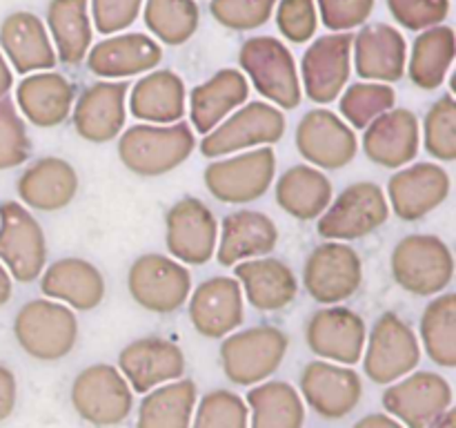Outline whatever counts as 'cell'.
Returning <instances> with one entry per match:
<instances>
[{"mask_svg":"<svg viewBox=\"0 0 456 428\" xmlns=\"http://www.w3.org/2000/svg\"><path fill=\"white\" fill-rule=\"evenodd\" d=\"M196 150V136L190 123L132 125L118 138V159L141 178H159L181 168Z\"/></svg>","mask_w":456,"mask_h":428,"instance_id":"cell-1","label":"cell"},{"mask_svg":"<svg viewBox=\"0 0 456 428\" xmlns=\"http://www.w3.org/2000/svg\"><path fill=\"white\" fill-rule=\"evenodd\" d=\"M390 270L396 285L417 297H436L454 279V254L436 235H408L395 245Z\"/></svg>","mask_w":456,"mask_h":428,"instance_id":"cell-2","label":"cell"},{"mask_svg":"<svg viewBox=\"0 0 456 428\" xmlns=\"http://www.w3.org/2000/svg\"><path fill=\"white\" fill-rule=\"evenodd\" d=\"M239 65L256 92L279 110L301 105L303 89L292 52L274 36H252L239 52Z\"/></svg>","mask_w":456,"mask_h":428,"instance_id":"cell-3","label":"cell"},{"mask_svg":"<svg viewBox=\"0 0 456 428\" xmlns=\"http://www.w3.org/2000/svg\"><path fill=\"white\" fill-rule=\"evenodd\" d=\"M78 319L65 303L31 299L13 319L18 346L36 361H58L69 355L78 342Z\"/></svg>","mask_w":456,"mask_h":428,"instance_id":"cell-4","label":"cell"},{"mask_svg":"<svg viewBox=\"0 0 456 428\" xmlns=\"http://www.w3.org/2000/svg\"><path fill=\"white\" fill-rule=\"evenodd\" d=\"M289 339L270 324L232 333L221 343V368L236 386H256L267 382L283 364Z\"/></svg>","mask_w":456,"mask_h":428,"instance_id":"cell-5","label":"cell"},{"mask_svg":"<svg viewBox=\"0 0 456 428\" xmlns=\"http://www.w3.org/2000/svg\"><path fill=\"white\" fill-rule=\"evenodd\" d=\"M288 120L272 103L252 101L232 111L221 125L205 134L199 150L205 159H223L254 147L274 145L285 136Z\"/></svg>","mask_w":456,"mask_h":428,"instance_id":"cell-6","label":"cell"},{"mask_svg":"<svg viewBox=\"0 0 456 428\" xmlns=\"http://www.w3.org/2000/svg\"><path fill=\"white\" fill-rule=\"evenodd\" d=\"M71 406L94 428H116L132 415L134 391L111 364H92L71 382Z\"/></svg>","mask_w":456,"mask_h":428,"instance_id":"cell-7","label":"cell"},{"mask_svg":"<svg viewBox=\"0 0 456 428\" xmlns=\"http://www.w3.org/2000/svg\"><path fill=\"white\" fill-rule=\"evenodd\" d=\"M361 361L370 382L390 386L417 370L421 361V343L408 321L401 319L396 312H383L365 339Z\"/></svg>","mask_w":456,"mask_h":428,"instance_id":"cell-8","label":"cell"},{"mask_svg":"<svg viewBox=\"0 0 456 428\" xmlns=\"http://www.w3.org/2000/svg\"><path fill=\"white\" fill-rule=\"evenodd\" d=\"M276 177L274 147H254L221 160H212L203 172L209 194L221 203L243 205L261 199Z\"/></svg>","mask_w":456,"mask_h":428,"instance_id":"cell-9","label":"cell"},{"mask_svg":"<svg viewBox=\"0 0 456 428\" xmlns=\"http://www.w3.org/2000/svg\"><path fill=\"white\" fill-rule=\"evenodd\" d=\"M390 214L383 187L372 181H359L347 185L328 205V210L319 217L316 232L325 241L347 243L377 232L386 226Z\"/></svg>","mask_w":456,"mask_h":428,"instance_id":"cell-10","label":"cell"},{"mask_svg":"<svg viewBox=\"0 0 456 428\" xmlns=\"http://www.w3.org/2000/svg\"><path fill=\"white\" fill-rule=\"evenodd\" d=\"M129 297L142 310L154 315H172L191 292V275L183 263L167 254H141L127 272Z\"/></svg>","mask_w":456,"mask_h":428,"instance_id":"cell-11","label":"cell"},{"mask_svg":"<svg viewBox=\"0 0 456 428\" xmlns=\"http://www.w3.org/2000/svg\"><path fill=\"white\" fill-rule=\"evenodd\" d=\"M0 263L18 284L40 279L47 268L43 226L20 201L0 203Z\"/></svg>","mask_w":456,"mask_h":428,"instance_id":"cell-12","label":"cell"},{"mask_svg":"<svg viewBox=\"0 0 456 428\" xmlns=\"http://www.w3.org/2000/svg\"><path fill=\"white\" fill-rule=\"evenodd\" d=\"M363 261L352 245L325 241L316 245L303 266V285L316 303L338 306L359 292Z\"/></svg>","mask_w":456,"mask_h":428,"instance_id":"cell-13","label":"cell"},{"mask_svg":"<svg viewBox=\"0 0 456 428\" xmlns=\"http://www.w3.org/2000/svg\"><path fill=\"white\" fill-rule=\"evenodd\" d=\"M454 392L448 379L430 370H414L390 383L381 404L403 428H426L452 408Z\"/></svg>","mask_w":456,"mask_h":428,"instance_id":"cell-14","label":"cell"},{"mask_svg":"<svg viewBox=\"0 0 456 428\" xmlns=\"http://www.w3.org/2000/svg\"><path fill=\"white\" fill-rule=\"evenodd\" d=\"M218 221L196 196L176 201L165 214V245L183 266H205L216 252Z\"/></svg>","mask_w":456,"mask_h":428,"instance_id":"cell-15","label":"cell"},{"mask_svg":"<svg viewBox=\"0 0 456 428\" xmlns=\"http://www.w3.org/2000/svg\"><path fill=\"white\" fill-rule=\"evenodd\" d=\"M298 154L307 165L316 169H341L354 160L359 152V138L354 129L325 107H314L307 111L297 125Z\"/></svg>","mask_w":456,"mask_h":428,"instance_id":"cell-16","label":"cell"},{"mask_svg":"<svg viewBox=\"0 0 456 428\" xmlns=\"http://www.w3.org/2000/svg\"><path fill=\"white\" fill-rule=\"evenodd\" d=\"M298 395L319 417L343 419L361 404L363 379L350 366L312 359L298 379Z\"/></svg>","mask_w":456,"mask_h":428,"instance_id":"cell-17","label":"cell"},{"mask_svg":"<svg viewBox=\"0 0 456 428\" xmlns=\"http://www.w3.org/2000/svg\"><path fill=\"white\" fill-rule=\"evenodd\" d=\"M368 325L346 306H325L305 324V343L312 355L341 366L359 364L365 350Z\"/></svg>","mask_w":456,"mask_h":428,"instance_id":"cell-18","label":"cell"},{"mask_svg":"<svg viewBox=\"0 0 456 428\" xmlns=\"http://www.w3.org/2000/svg\"><path fill=\"white\" fill-rule=\"evenodd\" d=\"M452 181L445 168L432 160L401 168L387 181V205L401 221H421L448 201Z\"/></svg>","mask_w":456,"mask_h":428,"instance_id":"cell-19","label":"cell"},{"mask_svg":"<svg viewBox=\"0 0 456 428\" xmlns=\"http://www.w3.org/2000/svg\"><path fill=\"white\" fill-rule=\"evenodd\" d=\"M352 74V36L328 34L305 49L301 61V89L310 101L330 105L341 96Z\"/></svg>","mask_w":456,"mask_h":428,"instance_id":"cell-20","label":"cell"},{"mask_svg":"<svg viewBox=\"0 0 456 428\" xmlns=\"http://www.w3.org/2000/svg\"><path fill=\"white\" fill-rule=\"evenodd\" d=\"M116 368L134 392L145 395L163 383L183 379L187 361L178 343L163 337H142L120 350Z\"/></svg>","mask_w":456,"mask_h":428,"instance_id":"cell-21","label":"cell"},{"mask_svg":"<svg viewBox=\"0 0 456 428\" xmlns=\"http://www.w3.org/2000/svg\"><path fill=\"white\" fill-rule=\"evenodd\" d=\"M129 83L125 80H101L83 89L71 107V125L83 141L102 145L123 132L127 119Z\"/></svg>","mask_w":456,"mask_h":428,"instance_id":"cell-22","label":"cell"},{"mask_svg":"<svg viewBox=\"0 0 456 428\" xmlns=\"http://www.w3.org/2000/svg\"><path fill=\"white\" fill-rule=\"evenodd\" d=\"M191 325L205 339H225L245 319L243 290L234 276H212L190 292Z\"/></svg>","mask_w":456,"mask_h":428,"instance_id":"cell-23","label":"cell"},{"mask_svg":"<svg viewBox=\"0 0 456 428\" xmlns=\"http://www.w3.org/2000/svg\"><path fill=\"white\" fill-rule=\"evenodd\" d=\"M405 62L408 43L396 27L374 22L352 36V65L365 83H396L403 78Z\"/></svg>","mask_w":456,"mask_h":428,"instance_id":"cell-24","label":"cell"},{"mask_svg":"<svg viewBox=\"0 0 456 428\" xmlns=\"http://www.w3.org/2000/svg\"><path fill=\"white\" fill-rule=\"evenodd\" d=\"M421 147V123L412 110L392 107L365 128L363 152L368 160L387 169L412 163Z\"/></svg>","mask_w":456,"mask_h":428,"instance_id":"cell-25","label":"cell"},{"mask_svg":"<svg viewBox=\"0 0 456 428\" xmlns=\"http://www.w3.org/2000/svg\"><path fill=\"white\" fill-rule=\"evenodd\" d=\"M80 187L78 172L61 156H43L22 169L16 192L27 210L61 212L76 199Z\"/></svg>","mask_w":456,"mask_h":428,"instance_id":"cell-26","label":"cell"},{"mask_svg":"<svg viewBox=\"0 0 456 428\" xmlns=\"http://www.w3.org/2000/svg\"><path fill=\"white\" fill-rule=\"evenodd\" d=\"M105 276L92 261L65 257L47 266L40 275V292L45 299L65 303L71 310L89 312L105 299Z\"/></svg>","mask_w":456,"mask_h":428,"instance_id":"cell-27","label":"cell"},{"mask_svg":"<svg viewBox=\"0 0 456 428\" xmlns=\"http://www.w3.org/2000/svg\"><path fill=\"white\" fill-rule=\"evenodd\" d=\"M216 261L225 268L249 259L267 257L279 243V227L274 218L256 210H236L227 214L218 230Z\"/></svg>","mask_w":456,"mask_h":428,"instance_id":"cell-28","label":"cell"},{"mask_svg":"<svg viewBox=\"0 0 456 428\" xmlns=\"http://www.w3.org/2000/svg\"><path fill=\"white\" fill-rule=\"evenodd\" d=\"M76 87L65 74L36 71L16 87V107L22 119L36 128H58L71 116Z\"/></svg>","mask_w":456,"mask_h":428,"instance_id":"cell-29","label":"cell"},{"mask_svg":"<svg viewBox=\"0 0 456 428\" xmlns=\"http://www.w3.org/2000/svg\"><path fill=\"white\" fill-rule=\"evenodd\" d=\"M0 47L13 71H52L58 58L43 18L31 12H13L0 25Z\"/></svg>","mask_w":456,"mask_h":428,"instance_id":"cell-30","label":"cell"},{"mask_svg":"<svg viewBox=\"0 0 456 428\" xmlns=\"http://www.w3.org/2000/svg\"><path fill=\"white\" fill-rule=\"evenodd\" d=\"M163 61V47L151 36L118 34L94 45L85 56L87 70L101 78H129L145 74Z\"/></svg>","mask_w":456,"mask_h":428,"instance_id":"cell-31","label":"cell"},{"mask_svg":"<svg viewBox=\"0 0 456 428\" xmlns=\"http://www.w3.org/2000/svg\"><path fill=\"white\" fill-rule=\"evenodd\" d=\"M234 279L240 284L245 301L261 312L285 310L298 294L294 270L274 257H258L236 263Z\"/></svg>","mask_w":456,"mask_h":428,"instance_id":"cell-32","label":"cell"},{"mask_svg":"<svg viewBox=\"0 0 456 428\" xmlns=\"http://www.w3.org/2000/svg\"><path fill=\"white\" fill-rule=\"evenodd\" d=\"M249 80L243 71L227 67L218 70L212 78L196 85L190 92V120L199 134H209L232 111L248 103Z\"/></svg>","mask_w":456,"mask_h":428,"instance_id":"cell-33","label":"cell"},{"mask_svg":"<svg viewBox=\"0 0 456 428\" xmlns=\"http://www.w3.org/2000/svg\"><path fill=\"white\" fill-rule=\"evenodd\" d=\"M187 110V89L172 70L150 71L129 87V111L136 120L150 125H174Z\"/></svg>","mask_w":456,"mask_h":428,"instance_id":"cell-34","label":"cell"},{"mask_svg":"<svg viewBox=\"0 0 456 428\" xmlns=\"http://www.w3.org/2000/svg\"><path fill=\"white\" fill-rule=\"evenodd\" d=\"M334 185L321 169L307 163L292 165L274 187L276 205L297 221H314L332 203Z\"/></svg>","mask_w":456,"mask_h":428,"instance_id":"cell-35","label":"cell"},{"mask_svg":"<svg viewBox=\"0 0 456 428\" xmlns=\"http://www.w3.org/2000/svg\"><path fill=\"white\" fill-rule=\"evenodd\" d=\"M56 58L65 65H78L92 49L94 27L89 0H49L47 25Z\"/></svg>","mask_w":456,"mask_h":428,"instance_id":"cell-36","label":"cell"},{"mask_svg":"<svg viewBox=\"0 0 456 428\" xmlns=\"http://www.w3.org/2000/svg\"><path fill=\"white\" fill-rule=\"evenodd\" d=\"M454 54L456 38L450 25L419 31L412 43L410 61L405 62V71L419 89L435 92L445 83V76L454 62Z\"/></svg>","mask_w":456,"mask_h":428,"instance_id":"cell-37","label":"cell"},{"mask_svg":"<svg viewBox=\"0 0 456 428\" xmlns=\"http://www.w3.org/2000/svg\"><path fill=\"white\" fill-rule=\"evenodd\" d=\"M249 408L248 428H303L305 404L297 388L281 379H267L245 395Z\"/></svg>","mask_w":456,"mask_h":428,"instance_id":"cell-38","label":"cell"},{"mask_svg":"<svg viewBox=\"0 0 456 428\" xmlns=\"http://www.w3.org/2000/svg\"><path fill=\"white\" fill-rule=\"evenodd\" d=\"M199 388L183 377L145 392L138 404L136 428H190Z\"/></svg>","mask_w":456,"mask_h":428,"instance_id":"cell-39","label":"cell"},{"mask_svg":"<svg viewBox=\"0 0 456 428\" xmlns=\"http://www.w3.org/2000/svg\"><path fill=\"white\" fill-rule=\"evenodd\" d=\"M421 346L439 368L456 366V294H436L421 312L419 321Z\"/></svg>","mask_w":456,"mask_h":428,"instance_id":"cell-40","label":"cell"},{"mask_svg":"<svg viewBox=\"0 0 456 428\" xmlns=\"http://www.w3.org/2000/svg\"><path fill=\"white\" fill-rule=\"evenodd\" d=\"M142 18L154 38L178 47L194 38L200 12L196 0H145Z\"/></svg>","mask_w":456,"mask_h":428,"instance_id":"cell-41","label":"cell"},{"mask_svg":"<svg viewBox=\"0 0 456 428\" xmlns=\"http://www.w3.org/2000/svg\"><path fill=\"white\" fill-rule=\"evenodd\" d=\"M396 103V92L386 83H354L341 92L338 110L352 129H365L374 119L390 111Z\"/></svg>","mask_w":456,"mask_h":428,"instance_id":"cell-42","label":"cell"},{"mask_svg":"<svg viewBox=\"0 0 456 428\" xmlns=\"http://www.w3.org/2000/svg\"><path fill=\"white\" fill-rule=\"evenodd\" d=\"M423 147L428 154L444 163L456 160V101L452 92H445L423 119Z\"/></svg>","mask_w":456,"mask_h":428,"instance_id":"cell-43","label":"cell"},{"mask_svg":"<svg viewBox=\"0 0 456 428\" xmlns=\"http://www.w3.org/2000/svg\"><path fill=\"white\" fill-rule=\"evenodd\" d=\"M249 408L236 392L216 388L196 401L190 428H248Z\"/></svg>","mask_w":456,"mask_h":428,"instance_id":"cell-44","label":"cell"},{"mask_svg":"<svg viewBox=\"0 0 456 428\" xmlns=\"http://www.w3.org/2000/svg\"><path fill=\"white\" fill-rule=\"evenodd\" d=\"M31 154V141L25 119L12 98H0V169L25 163Z\"/></svg>","mask_w":456,"mask_h":428,"instance_id":"cell-45","label":"cell"},{"mask_svg":"<svg viewBox=\"0 0 456 428\" xmlns=\"http://www.w3.org/2000/svg\"><path fill=\"white\" fill-rule=\"evenodd\" d=\"M279 0H209V13L232 31H252L265 25Z\"/></svg>","mask_w":456,"mask_h":428,"instance_id":"cell-46","label":"cell"},{"mask_svg":"<svg viewBox=\"0 0 456 428\" xmlns=\"http://www.w3.org/2000/svg\"><path fill=\"white\" fill-rule=\"evenodd\" d=\"M392 18L403 29L426 31L444 25L450 13V0H386Z\"/></svg>","mask_w":456,"mask_h":428,"instance_id":"cell-47","label":"cell"},{"mask_svg":"<svg viewBox=\"0 0 456 428\" xmlns=\"http://www.w3.org/2000/svg\"><path fill=\"white\" fill-rule=\"evenodd\" d=\"M276 27L289 43H307L319 27V12L314 0H281L276 3Z\"/></svg>","mask_w":456,"mask_h":428,"instance_id":"cell-48","label":"cell"},{"mask_svg":"<svg viewBox=\"0 0 456 428\" xmlns=\"http://www.w3.org/2000/svg\"><path fill=\"white\" fill-rule=\"evenodd\" d=\"M319 18L334 34H347L354 27H363L372 16L377 0H314Z\"/></svg>","mask_w":456,"mask_h":428,"instance_id":"cell-49","label":"cell"},{"mask_svg":"<svg viewBox=\"0 0 456 428\" xmlns=\"http://www.w3.org/2000/svg\"><path fill=\"white\" fill-rule=\"evenodd\" d=\"M145 0H89L92 22L102 36L118 34L132 27Z\"/></svg>","mask_w":456,"mask_h":428,"instance_id":"cell-50","label":"cell"},{"mask_svg":"<svg viewBox=\"0 0 456 428\" xmlns=\"http://www.w3.org/2000/svg\"><path fill=\"white\" fill-rule=\"evenodd\" d=\"M13 406H16V374L7 366H0V422L13 413Z\"/></svg>","mask_w":456,"mask_h":428,"instance_id":"cell-51","label":"cell"},{"mask_svg":"<svg viewBox=\"0 0 456 428\" xmlns=\"http://www.w3.org/2000/svg\"><path fill=\"white\" fill-rule=\"evenodd\" d=\"M352 428H403L395 417L387 413H370L361 417Z\"/></svg>","mask_w":456,"mask_h":428,"instance_id":"cell-52","label":"cell"},{"mask_svg":"<svg viewBox=\"0 0 456 428\" xmlns=\"http://www.w3.org/2000/svg\"><path fill=\"white\" fill-rule=\"evenodd\" d=\"M12 294H13V279L9 276L7 268L0 263V308H3L4 303H9Z\"/></svg>","mask_w":456,"mask_h":428,"instance_id":"cell-53","label":"cell"},{"mask_svg":"<svg viewBox=\"0 0 456 428\" xmlns=\"http://www.w3.org/2000/svg\"><path fill=\"white\" fill-rule=\"evenodd\" d=\"M12 85H13L12 67L7 65V58H4L3 52H0V98L7 96V92L12 89Z\"/></svg>","mask_w":456,"mask_h":428,"instance_id":"cell-54","label":"cell"},{"mask_svg":"<svg viewBox=\"0 0 456 428\" xmlns=\"http://www.w3.org/2000/svg\"><path fill=\"white\" fill-rule=\"evenodd\" d=\"M426 428H456V413L452 408L445 410L441 417H436L435 422H432L430 426H426Z\"/></svg>","mask_w":456,"mask_h":428,"instance_id":"cell-55","label":"cell"}]
</instances>
